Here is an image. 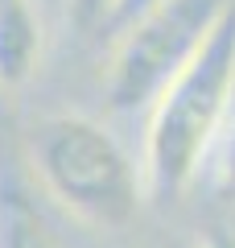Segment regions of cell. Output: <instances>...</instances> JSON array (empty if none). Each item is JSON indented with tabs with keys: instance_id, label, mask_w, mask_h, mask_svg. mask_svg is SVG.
<instances>
[{
	"instance_id": "1",
	"label": "cell",
	"mask_w": 235,
	"mask_h": 248,
	"mask_svg": "<svg viewBox=\"0 0 235 248\" xmlns=\"http://www.w3.org/2000/svg\"><path fill=\"white\" fill-rule=\"evenodd\" d=\"M235 95V0L223 9L206 42L153 99L145 137V182L153 199L174 203L194 182L215 145Z\"/></svg>"
},
{
	"instance_id": "2",
	"label": "cell",
	"mask_w": 235,
	"mask_h": 248,
	"mask_svg": "<svg viewBox=\"0 0 235 248\" xmlns=\"http://www.w3.org/2000/svg\"><path fill=\"white\" fill-rule=\"evenodd\" d=\"M29 166L45 195L91 228H124L140 211L136 166L91 116L62 112L33 124Z\"/></svg>"
},
{
	"instance_id": "3",
	"label": "cell",
	"mask_w": 235,
	"mask_h": 248,
	"mask_svg": "<svg viewBox=\"0 0 235 248\" xmlns=\"http://www.w3.org/2000/svg\"><path fill=\"white\" fill-rule=\"evenodd\" d=\"M227 4L231 0H157L120 29V46L107 66V104L120 112L153 108L165 83L198 54Z\"/></svg>"
},
{
	"instance_id": "4",
	"label": "cell",
	"mask_w": 235,
	"mask_h": 248,
	"mask_svg": "<svg viewBox=\"0 0 235 248\" xmlns=\"http://www.w3.org/2000/svg\"><path fill=\"white\" fill-rule=\"evenodd\" d=\"M0 248H54L33 186L4 145H0Z\"/></svg>"
},
{
	"instance_id": "5",
	"label": "cell",
	"mask_w": 235,
	"mask_h": 248,
	"mask_svg": "<svg viewBox=\"0 0 235 248\" xmlns=\"http://www.w3.org/2000/svg\"><path fill=\"white\" fill-rule=\"evenodd\" d=\"M42 58V21L33 0H0V91L29 83Z\"/></svg>"
},
{
	"instance_id": "6",
	"label": "cell",
	"mask_w": 235,
	"mask_h": 248,
	"mask_svg": "<svg viewBox=\"0 0 235 248\" xmlns=\"http://www.w3.org/2000/svg\"><path fill=\"white\" fill-rule=\"evenodd\" d=\"M70 21H74L83 33H91V29H103L107 21H112V9L116 0H70Z\"/></svg>"
},
{
	"instance_id": "7",
	"label": "cell",
	"mask_w": 235,
	"mask_h": 248,
	"mask_svg": "<svg viewBox=\"0 0 235 248\" xmlns=\"http://www.w3.org/2000/svg\"><path fill=\"white\" fill-rule=\"evenodd\" d=\"M157 0H116V9H112V21H107V29H128L132 21L140 17V13H148Z\"/></svg>"
},
{
	"instance_id": "8",
	"label": "cell",
	"mask_w": 235,
	"mask_h": 248,
	"mask_svg": "<svg viewBox=\"0 0 235 248\" xmlns=\"http://www.w3.org/2000/svg\"><path fill=\"white\" fill-rule=\"evenodd\" d=\"M219 186L227 195H235V124L227 128V141H223V157H219Z\"/></svg>"
},
{
	"instance_id": "9",
	"label": "cell",
	"mask_w": 235,
	"mask_h": 248,
	"mask_svg": "<svg viewBox=\"0 0 235 248\" xmlns=\"http://www.w3.org/2000/svg\"><path fill=\"white\" fill-rule=\"evenodd\" d=\"M206 248H235V240H231V236H223V232H215V236L206 240Z\"/></svg>"
}]
</instances>
